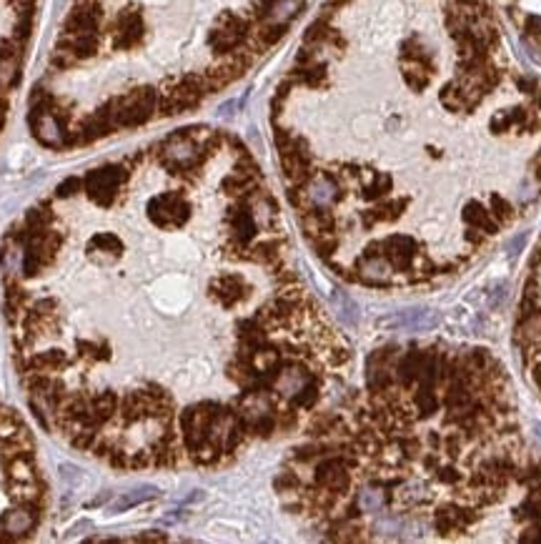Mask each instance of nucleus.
<instances>
[{
	"label": "nucleus",
	"mask_w": 541,
	"mask_h": 544,
	"mask_svg": "<svg viewBox=\"0 0 541 544\" xmlns=\"http://www.w3.org/2000/svg\"><path fill=\"white\" fill-rule=\"evenodd\" d=\"M516 346L531 381L541 391V243L529 266L516 326Z\"/></svg>",
	"instance_id": "obj_1"
},
{
	"label": "nucleus",
	"mask_w": 541,
	"mask_h": 544,
	"mask_svg": "<svg viewBox=\"0 0 541 544\" xmlns=\"http://www.w3.org/2000/svg\"><path fill=\"white\" fill-rule=\"evenodd\" d=\"M161 93L151 86L136 88V91L126 93V96L111 98L103 106L108 119L113 121L116 129H138V126L148 124L156 114H158Z\"/></svg>",
	"instance_id": "obj_2"
},
{
	"label": "nucleus",
	"mask_w": 541,
	"mask_h": 544,
	"mask_svg": "<svg viewBox=\"0 0 541 544\" xmlns=\"http://www.w3.org/2000/svg\"><path fill=\"white\" fill-rule=\"evenodd\" d=\"M193 216V206L181 191H166L151 198L148 203V218L163 231H176L183 228Z\"/></svg>",
	"instance_id": "obj_3"
},
{
	"label": "nucleus",
	"mask_w": 541,
	"mask_h": 544,
	"mask_svg": "<svg viewBox=\"0 0 541 544\" xmlns=\"http://www.w3.org/2000/svg\"><path fill=\"white\" fill-rule=\"evenodd\" d=\"M63 243V233L56 228H46L41 233H28L26 248H23V273L38 276L46 266L56 261V253Z\"/></svg>",
	"instance_id": "obj_4"
},
{
	"label": "nucleus",
	"mask_w": 541,
	"mask_h": 544,
	"mask_svg": "<svg viewBox=\"0 0 541 544\" xmlns=\"http://www.w3.org/2000/svg\"><path fill=\"white\" fill-rule=\"evenodd\" d=\"M126 181H128L126 166H103V168L91 171V173L83 178V188H86L88 198H91L93 203L108 208V206L116 203L118 193H121V188L126 186Z\"/></svg>",
	"instance_id": "obj_5"
},
{
	"label": "nucleus",
	"mask_w": 541,
	"mask_h": 544,
	"mask_svg": "<svg viewBox=\"0 0 541 544\" xmlns=\"http://www.w3.org/2000/svg\"><path fill=\"white\" fill-rule=\"evenodd\" d=\"M31 129L33 136L48 148H63L68 146V136L63 129V119L51 111V106H33L31 108Z\"/></svg>",
	"instance_id": "obj_6"
},
{
	"label": "nucleus",
	"mask_w": 541,
	"mask_h": 544,
	"mask_svg": "<svg viewBox=\"0 0 541 544\" xmlns=\"http://www.w3.org/2000/svg\"><path fill=\"white\" fill-rule=\"evenodd\" d=\"M146 36V23H143V16L138 11H123L118 16L116 26H113V48L116 51H131L136 48Z\"/></svg>",
	"instance_id": "obj_7"
},
{
	"label": "nucleus",
	"mask_w": 541,
	"mask_h": 544,
	"mask_svg": "<svg viewBox=\"0 0 541 544\" xmlns=\"http://www.w3.org/2000/svg\"><path fill=\"white\" fill-rule=\"evenodd\" d=\"M103 21V11L98 3L93 0H86L81 6H76L71 11L66 21V33L68 36H96L98 28H101Z\"/></svg>",
	"instance_id": "obj_8"
},
{
	"label": "nucleus",
	"mask_w": 541,
	"mask_h": 544,
	"mask_svg": "<svg viewBox=\"0 0 541 544\" xmlns=\"http://www.w3.org/2000/svg\"><path fill=\"white\" fill-rule=\"evenodd\" d=\"M36 522H38V507H26V504H21V507L16 509H8V512L0 517V529L11 539H21L33 532Z\"/></svg>",
	"instance_id": "obj_9"
},
{
	"label": "nucleus",
	"mask_w": 541,
	"mask_h": 544,
	"mask_svg": "<svg viewBox=\"0 0 541 544\" xmlns=\"http://www.w3.org/2000/svg\"><path fill=\"white\" fill-rule=\"evenodd\" d=\"M116 131V126H113V121L108 119V114L106 111H96L93 116H88L86 121L81 124V129H78V136H73V143H81V146H86V143H93V141H98V138H106L108 134H113Z\"/></svg>",
	"instance_id": "obj_10"
},
{
	"label": "nucleus",
	"mask_w": 541,
	"mask_h": 544,
	"mask_svg": "<svg viewBox=\"0 0 541 544\" xmlns=\"http://www.w3.org/2000/svg\"><path fill=\"white\" fill-rule=\"evenodd\" d=\"M66 366H68L66 351L51 349V351H41V354L31 356L28 371H38V374H58V371H63Z\"/></svg>",
	"instance_id": "obj_11"
},
{
	"label": "nucleus",
	"mask_w": 541,
	"mask_h": 544,
	"mask_svg": "<svg viewBox=\"0 0 541 544\" xmlns=\"http://www.w3.org/2000/svg\"><path fill=\"white\" fill-rule=\"evenodd\" d=\"M88 251H91V256L98 258V261H103V258L113 261V258L121 256L123 243L116 233H96V236L91 238V243H88Z\"/></svg>",
	"instance_id": "obj_12"
},
{
	"label": "nucleus",
	"mask_w": 541,
	"mask_h": 544,
	"mask_svg": "<svg viewBox=\"0 0 541 544\" xmlns=\"http://www.w3.org/2000/svg\"><path fill=\"white\" fill-rule=\"evenodd\" d=\"M116 409H118V396L113 394V391H101V394H96L91 399V411H88V416L103 426L106 421L113 419Z\"/></svg>",
	"instance_id": "obj_13"
},
{
	"label": "nucleus",
	"mask_w": 541,
	"mask_h": 544,
	"mask_svg": "<svg viewBox=\"0 0 541 544\" xmlns=\"http://www.w3.org/2000/svg\"><path fill=\"white\" fill-rule=\"evenodd\" d=\"M58 43L66 46L76 56V61H86V58H93L98 53V36H68V33H63Z\"/></svg>",
	"instance_id": "obj_14"
},
{
	"label": "nucleus",
	"mask_w": 541,
	"mask_h": 544,
	"mask_svg": "<svg viewBox=\"0 0 541 544\" xmlns=\"http://www.w3.org/2000/svg\"><path fill=\"white\" fill-rule=\"evenodd\" d=\"M6 464L13 482H36V467H33L31 454H18V457L8 459Z\"/></svg>",
	"instance_id": "obj_15"
},
{
	"label": "nucleus",
	"mask_w": 541,
	"mask_h": 544,
	"mask_svg": "<svg viewBox=\"0 0 541 544\" xmlns=\"http://www.w3.org/2000/svg\"><path fill=\"white\" fill-rule=\"evenodd\" d=\"M16 504H26V507H38L43 499V492L36 482H16L8 492Z\"/></svg>",
	"instance_id": "obj_16"
},
{
	"label": "nucleus",
	"mask_w": 541,
	"mask_h": 544,
	"mask_svg": "<svg viewBox=\"0 0 541 544\" xmlns=\"http://www.w3.org/2000/svg\"><path fill=\"white\" fill-rule=\"evenodd\" d=\"M26 226H28V233H41V231H46V228H51L53 213L48 211V206H36V208L28 211Z\"/></svg>",
	"instance_id": "obj_17"
},
{
	"label": "nucleus",
	"mask_w": 541,
	"mask_h": 544,
	"mask_svg": "<svg viewBox=\"0 0 541 544\" xmlns=\"http://www.w3.org/2000/svg\"><path fill=\"white\" fill-rule=\"evenodd\" d=\"M151 497H156V489L153 487L133 489L131 494L116 499V502H113V509H116V512H121V509H128V507H133V504H141V502H146V499H151Z\"/></svg>",
	"instance_id": "obj_18"
},
{
	"label": "nucleus",
	"mask_w": 541,
	"mask_h": 544,
	"mask_svg": "<svg viewBox=\"0 0 541 544\" xmlns=\"http://www.w3.org/2000/svg\"><path fill=\"white\" fill-rule=\"evenodd\" d=\"M78 349L88 359H108V346L96 344V341H78Z\"/></svg>",
	"instance_id": "obj_19"
},
{
	"label": "nucleus",
	"mask_w": 541,
	"mask_h": 544,
	"mask_svg": "<svg viewBox=\"0 0 541 544\" xmlns=\"http://www.w3.org/2000/svg\"><path fill=\"white\" fill-rule=\"evenodd\" d=\"M81 186H83V181L76 178V176H71V178H66L61 186H58L56 196L58 198H71V196H76L78 191H81Z\"/></svg>",
	"instance_id": "obj_20"
},
{
	"label": "nucleus",
	"mask_w": 541,
	"mask_h": 544,
	"mask_svg": "<svg viewBox=\"0 0 541 544\" xmlns=\"http://www.w3.org/2000/svg\"><path fill=\"white\" fill-rule=\"evenodd\" d=\"M11 6L16 8L18 16H33L36 3H33V0H11Z\"/></svg>",
	"instance_id": "obj_21"
}]
</instances>
